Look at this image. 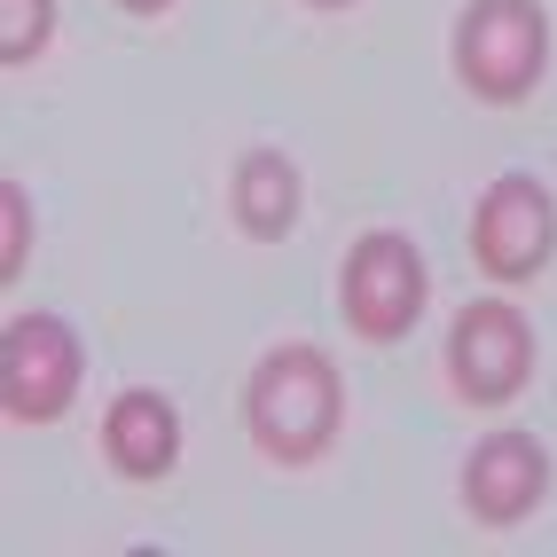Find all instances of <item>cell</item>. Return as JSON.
Listing matches in <instances>:
<instances>
[{
	"label": "cell",
	"mask_w": 557,
	"mask_h": 557,
	"mask_svg": "<svg viewBox=\"0 0 557 557\" xmlns=\"http://www.w3.org/2000/svg\"><path fill=\"white\" fill-rule=\"evenodd\" d=\"M549 487V456L534 448L527 432H495L479 440L471 463H463V503L471 518H487V527H510V518H527Z\"/></svg>",
	"instance_id": "7"
},
{
	"label": "cell",
	"mask_w": 557,
	"mask_h": 557,
	"mask_svg": "<svg viewBox=\"0 0 557 557\" xmlns=\"http://www.w3.org/2000/svg\"><path fill=\"white\" fill-rule=\"evenodd\" d=\"M102 456L119 463L126 479H165L181 456V417L165 393H119L102 417Z\"/></svg>",
	"instance_id": "8"
},
{
	"label": "cell",
	"mask_w": 557,
	"mask_h": 557,
	"mask_svg": "<svg viewBox=\"0 0 557 557\" xmlns=\"http://www.w3.org/2000/svg\"><path fill=\"white\" fill-rule=\"evenodd\" d=\"M40 32H48V0H0V55L9 63H32Z\"/></svg>",
	"instance_id": "10"
},
{
	"label": "cell",
	"mask_w": 557,
	"mask_h": 557,
	"mask_svg": "<svg viewBox=\"0 0 557 557\" xmlns=\"http://www.w3.org/2000/svg\"><path fill=\"white\" fill-rule=\"evenodd\" d=\"M456 63H463L471 95H487V102L534 95L542 63H549L542 0H471L463 24H456Z\"/></svg>",
	"instance_id": "2"
},
{
	"label": "cell",
	"mask_w": 557,
	"mask_h": 557,
	"mask_svg": "<svg viewBox=\"0 0 557 557\" xmlns=\"http://www.w3.org/2000/svg\"><path fill=\"white\" fill-rule=\"evenodd\" d=\"M448 361H456V385L471 400H510L518 385L534 377V330H527L518 307H471L456 322Z\"/></svg>",
	"instance_id": "6"
},
{
	"label": "cell",
	"mask_w": 557,
	"mask_h": 557,
	"mask_svg": "<svg viewBox=\"0 0 557 557\" xmlns=\"http://www.w3.org/2000/svg\"><path fill=\"white\" fill-rule=\"evenodd\" d=\"M71 393H79V338L55 314H16L0 338V408L40 424V417H63Z\"/></svg>",
	"instance_id": "3"
},
{
	"label": "cell",
	"mask_w": 557,
	"mask_h": 557,
	"mask_svg": "<svg viewBox=\"0 0 557 557\" xmlns=\"http://www.w3.org/2000/svg\"><path fill=\"white\" fill-rule=\"evenodd\" d=\"M24 268V189H9V259H0V275Z\"/></svg>",
	"instance_id": "11"
},
{
	"label": "cell",
	"mask_w": 557,
	"mask_h": 557,
	"mask_svg": "<svg viewBox=\"0 0 557 557\" xmlns=\"http://www.w3.org/2000/svg\"><path fill=\"white\" fill-rule=\"evenodd\" d=\"M330 9H338V0H330Z\"/></svg>",
	"instance_id": "13"
},
{
	"label": "cell",
	"mask_w": 557,
	"mask_h": 557,
	"mask_svg": "<svg viewBox=\"0 0 557 557\" xmlns=\"http://www.w3.org/2000/svg\"><path fill=\"white\" fill-rule=\"evenodd\" d=\"M290 212H299V173H290L283 150H251L236 165V220L251 236H283Z\"/></svg>",
	"instance_id": "9"
},
{
	"label": "cell",
	"mask_w": 557,
	"mask_h": 557,
	"mask_svg": "<svg viewBox=\"0 0 557 557\" xmlns=\"http://www.w3.org/2000/svg\"><path fill=\"white\" fill-rule=\"evenodd\" d=\"M244 417L275 463H314L338 432V369L314 346H275L244 393Z\"/></svg>",
	"instance_id": "1"
},
{
	"label": "cell",
	"mask_w": 557,
	"mask_h": 557,
	"mask_svg": "<svg viewBox=\"0 0 557 557\" xmlns=\"http://www.w3.org/2000/svg\"><path fill=\"white\" fill-rule=\"evenodd\" d=\"M126 9H134V16H158V9H165V0H126Z\"/></svg>",
	"instance_id": "12"
},
{
	"label": "cell",
	"mask_w": 557,
	"mask_h": 557,
	"mask_svg": "<svg viewBox=\"0 0 557 557\" xmlns=\"http://www.w3.org/2000/svg\"><path fill=\"white\" fill-rule=\"evenodd\" d=\"M549 244H557V212H549V197H542V181L510 173V181H495V189L479 197L471 259H479L487 275H503V283L534 275L542 259H549Z\"/></svg>",
	"instance_id": "5"
},
{
	"label": "cell",
	"mask_w": 557,
	"mask_h": 557,
	"mask_svg": "<svg viewBox=\"0 0 557 557\" xmlns=\"http://www.w3.org/2000/svg\"><path fill=\"white\" fill-rule=\"evenodd\" d=\"M346 322L361 330V338H400L408 322L424 314V259H417V244L408 236H361L354 244V259H346Z\"/></svg>",
	"instance_id": "4"
}]
</instances>
